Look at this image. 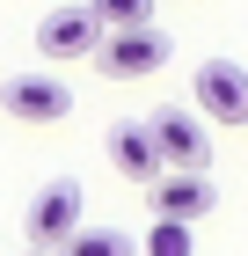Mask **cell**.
Segmentation results:
<instances>
[{"label": "cell", "mask_w": 248, "mask_h": 256, "mask_svg": "<svg viewBox=\"0 0 248 256\" xmlns=\"http://www.w3.org/2000/svg\"><path fill=\"white\" fill-rule=\"evenodd\" d=\"M153 146H161V161H168V176H205V161H212V132L197 110H183V102H161L146 118Z\"/></svg>", "instance_id": "cell-1"}, {"label": "cell", "mask_w": 248, "mask_h": 256, "mask_svg": "<svg viewBox=\"0 0 248 256\" xmlns=\"http://www.w3.org/2000/svg\"><path fill=\"white\" fill-rule=\"evenodd\" d=\"M190 88H197V118L205 124H234V132L248 124V66L241 59H197Z\"/></svg>", "instance_id": "cell-2"}, {"label": "cell", "mask_w": 248, "mask_h": 256, "mask_svg": "<svg viewBox=\"0 0 248 256\" xmlns=\"http://www.w3.org/2000/svg\"><path fill=\"white\" fill-rule=\"evenodd\" d=\"M80 205H88V198H80V183L73 176H58V183H44L37 198H29V220H22V227H29V249H66V242L80 234Z\"/></svg>", "instance_id": "cell-3"}, {"label": "cell", "mask_w": 248, "mask_h": 256, "mask_svg": "<svg viewBox=\"0 0 248 256\" xmlns=\"http://www.w3.org/2000/svg\"><path fill=\"white\" fill-rule=\"evenodd\" d=\"M168 30H161V22H146V30H110V37H102V52H95V66L110 80H139V74H161V66H168Z\"/></svg>", "instance_id": "cell-4"}, {"label": "cell", "mask_w": 248, "mask_h": 256, "mask_svg": "<svg viewBox=\"0 0 248 256\" xmlns=\"http://www.w3.org/2000/svg\"><path fill=\"white\" fill-rule=\"evenodd\" d=\"M102 37H110V30H102L88 8H51V15L37 22V52H44V59H58V66L95 59V52H102Z\"/></svg>", "instance_id": "cell-5"}, {"label": "cell", "mask_w": 248, "mask_h": 256, "mask_svg": "<svg viewBox=\"0 0 248 256\" xmlns=\"http://www.w3.org/2000/svg\"><path fill=\"white\" fill-rule=\"evenodd\" d=\"M0 102H7V118L22 124H58V118H73V88L51 74H15L7 88H0Z\"/></svg>", "instance_id": "cell-6"}, {"label": "cell", "mask_w": 248, "mask_h": 256, "mask_svg": "<svg viewBox=\"0 0 248 256\" xmlns=\"http://www.w3.org/2000/svg\"><path fill=\"white\" fill-rule=\"evenodd\" d=\"M110 168L124 183H146V190L168 176V161H161V146H153L146 124H110Z\"/></svg>", "instance_id": "cell-7"}, {"label": "cell", "mask_w": 248, "mask_h": 256, "mask_svg": "<svg viewBox=\"0 0 248 256\" xmlns=\"http://www.w3.org/2000/svg\"><path fill=\"white\" fill-rule=\"evenodd\" d=\"M146 198H153V212L175 220V227H197V220L212 212V183H205V176H161Z\"/></svg>", "instance_id": "cell-8"}, {"label": "cell", "mask_w": 248, "mask_h": 256, "mask_svg": "<svg viewBox=\"0 0 248 256\" xmlns=\"http://www.w3.org/2000/svg\"><path fill=\"white\" fill-rule=\"evenodd\" d=\"M102 30H146L153 22V0H80Z\"/></svg>", "instance_id": "cell-9"}, {"label": "cell", "mask_w": 248, "mask_h": 256, "mask_svg": "<svg viewBox=\"0 0 248 256\" xmlns=\"http://www.w3.org/2000/svg\"><path fill=\"white\" fill-rule=\"evenodd\" d=\"M58 256H132V234L124 227H80Z\"/></svg>", "instance_id": "cell-10"}, {"label": "cell", "mask_w": 248, "mask_h": 256, "mask_svg": "<svg viewBox=\"0 0 248 256\" xmlns=\"http://www.w3.org/2000/svg\"><path fill=\"white\" fill-rule=\"evenodd\" d=\"M190 227H175V220H153V234H146V256H190Z\"/></svg>", "instance_id": "cell-11"}, {"label": "cell", "mask_w": 248, "mask_h": 256, "mask_svg": "<svg viewBox=\"0 0 248 256\" xmlns=\"http://www.w3.org/2000/svg\"><path fill=\"white\" fill-rule=\"evenodd\" d=\"M29 256H51V249H29Z\"/></svg>", "instance_id": "cell-12"}]
</instances>
